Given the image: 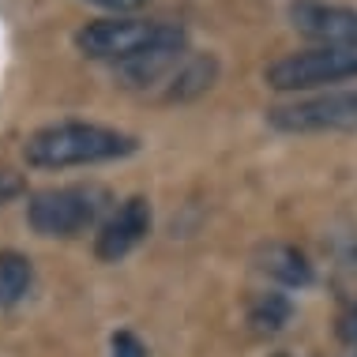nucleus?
I'll list each match as a JSON object with an SVG mask.
<instances>
[{"label": "nucleus", "instance_id": "7", "mask_svg": "<svg viewBox=\"0 0 357 357\" xmlns=\"http://www.w3.org/2000/svg\"><path fill=\"white\" fill-rule=\"evenodd\" d=\"M294 26L320 45H354L357 50V12L342 4H324V0H297L289 8Z\"/></svg>", "mask_w": 357, "mask_h": 357}, {"label": "nucleus", "instance_id": "3", "mask_svg": "<svg viewBox=\"0 0 357 357\" xmlns=\"http://www.w3.org/2000/svg\"><path fill=\"white\" fill-rule=\"evenodd\" d=\"M105 204V188L94 185H72V188H45L31 196L26 204V222H31L34 234L42 237H72L91 229L94 222L102 218Z\"/></svg>", "mask_w": 357, "mask_h": 357}, {"label": "nucleus", "instance_id": "15", "mask_svg": "<svg viewBox=\"0 0 357 357\" xmlns=\"http://www.w3.org/2000/svg\"><path fill=\"white\" fill-rule=\"evenodd\" d=\"M94 4H105V8H136L143 0H94Z\"/></svg>", "mask_w": 357, "mask_h": 357}, {"label": "nucleus", "instance_id": "14", "mask_svg": "<svg viewBox=\"0 0 357 357\" xmlns=\"http://www.w3.org/2000/svg\"><path fill=\"white\" fill-rule=\"evenodd\" d=\"M339 335L346 342H357V305L350 308V312L342 316V327H339Z\"/></svg>", "mask_w": 357, "mask_h": 357}, {"label": "nucleus", "instance_id": "8", "mask_svg": "<svg viewBox=\"0 0 357 357\" xmlns=\"http://www.w3.org/2000/svg\"><path fill=\"white\" fill-rule=\"evenodd\" d=\"M259 271L267 278H275L278 286H289V289H301V286L312 282V264H308V256L294 245L259 248Z\"/></svg>", "mask_w": 357, "mask_h": 357}, {"label": "nucleus", "instance_id": "12", "mask_svg": "<svg viewBox=\"0 0 357 357\" xmlns=\"http://www.w3.org/2000/svg\"><path fill=\"white\" fill-rule=\"evenodd\" d=\"M109 346H113V357H147V346H143L132 331H117Z\"/></svg>", "mask_w": 357, "mask_h": 357}, {"label": "nucleus", "instance_id": "1", "mask_svg": "<svg viewBox=\"0 0 357 357\" xmlns=\"http://www.w3.org/2000/svg\"><path fill=\"white\" fill-rule=\"evenodd\" d=\"M136 147L139 143L128 132L91 124V121H61L38 128L23 143V158L38 169H64V166H91V162L124 158Z\"/></svg>", "mask_w": 357, "mask_h": 357}, {"label": "nucleus", "instance_id": "13", "mask_svg": "<svg viewBox=\"0 0 357 357\" xmlns=\"http://www.w3.org/2000/svg\"><path fill=\"white\" fill-rule=\"evenodd\" d=\"M19 192H23V177L12 169H0V204H8V199H15Z\"/></svg>", "mask_w": 357, "mask_h": 357}, {"label": "nucleus", "instance_id": "4", "mask_svg": "<svg viewBox=\"0 0 357 357\" xmlns=\"http://www.w3.org/2000/svg\"><path fill=\"white\" fill-rule=\"evenodd\" d=\"M357 75V50L354 45H316L305 53H289L264 72L267 86L275 91H312L324 83H339Z\"/></svg>", "mask_w": 357, "mask_h": 357}, {"label": "nucleus", "instance_id": "11", "mask_svg": "<svg viewBox=\"0 0 357 357\" xmlns=\"http://www.w3.org/2000/svg\"><path fill=\"white\" fill-rule=\"evenodd\" d=\"M31 289V259L23 252H0V305H15Z\"/></svg>", "mask_w": 357, "mask_h": 357}, {"label": "nucleus", "instance_id": "10", "mask_svg": "<svg viewBox=\"0 0 357 357\" xmlns=\"http://www.w3.org/2000/svg\"><path fill=\"white\" fill-rule=\"evenodd\" d=\"M289 316H294V305H289L286 294H259L252 301V308H248V324H252V331H259V335L282 331L289 324Z\"/></svg>", "mask_w": 357, "mask_h": 357}, {"label": "nucleus", "instance_id": "6", "mask_svg": "<svg viewBox=\"0 0 357 357\" xmlns=\"http://www.w3.org/2000/svg\"><path fill=\"white\" fill-rule=\"evenodd\" d=\"M151 234V204L143 196H132L102 222L98 237H94V256L105 264H117Z\"/></svg>", "mask_w": 357, "mask_h": 357}, {"label": "nucleus", "instance_id": "5", "mask_svg": "<svg viewBox=\"0 0 357 357\" xmlns=\"http://www.w3.org/2000/svg\"><path fill=\"white\" fill-rule=\"evenodd\" d=\"M267 121L282 132H354L357 128V91H331L316 98L278 105Z\"/></svg>", "mask_w": 357, "mask_h": 357}, {"label": "nucleus", "instance_id": "9", "mask_svg": "<svg viewBox=\"0 0 357 357\" xmlns=\"http://www.w3.org/2000/svg\"><path fill=\"white\" fill-rule=\"evenodd\" d=\"M218 75V61L215 56H192L185 61L177 72L169 75V98H196V94H204L211 83H215Z\"/></svg>", "mask_w": 357, "mask_h": 357}, {"label": "nucleus", "instance_id": "2", "mask_svg": "<svg viewBox=\"0 0 357 357\" xmlns=\"http://www.w3.org/2000/svg\"><path fill=\"white\" fill-rule=\"evenodd\" d=\"M75 45L94 61L128 64L154 50H185V31L173 23H151V19H98L75 34Z\"/></svg>", "mask_w": 357, "mask_h": 357}]
</instances>
